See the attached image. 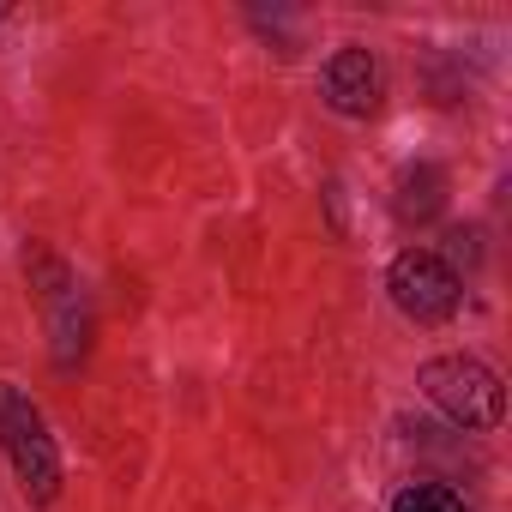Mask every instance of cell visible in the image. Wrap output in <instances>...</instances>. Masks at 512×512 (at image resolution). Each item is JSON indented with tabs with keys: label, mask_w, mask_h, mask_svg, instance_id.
<instances>
[{
	"label": "cell",
	"mask_w": 512,
	"mask_h": 512,
	"mask_svg": "<svg viewBox=\"0 0 512 512\" xmlns=\"http://www.w3.org/2000/svg\"><path fill=\"white\" fill-rule=\"evenodd\" d=\"M392 512H464V500H458L452 488H440V482H410V488L392 500Z\"/></svg>",
	"instance_id": "cell-5"
},
{
	"label": "cell",
	"mask_w": 512,
	"mask_h": 512,
	"mask_svg": "<svg viewBox=\"0 0 512 512\" xmlns=\"http://www.w3.org/2000/svg\"><path fill=\"white\" fill-rule=\"evenodd\" d=\"M386 290H392L398 314H410L416 326H440V320H452L458 302H464L458 272L440 260V253H422V247H410V253H398V260H392Z\"/></svg>",
	"instance_id": "cell-3"
},
{
	"label": "cell",
	"mask_w": 512,
	"mask_h": 512,
	"mask_svg": "<svg viewBox=\"0 0 512 512\" xmlns=\"http://www.w3.org/2000/svg\"><path fill=\"white\" fill-rule=\"evenodd\" d=\"M416 380H422V398L434 410H446L458 428H500V416H506V392H500L494 368H482L476 356H434Z\"/></svg>",
	"instance_id": "cell-1"
},
{
	"label": "cell",
	"mask_w": 512,
	"mask_h": 512,
	"mask_svg": "<svg viewBox=\"0 0 512 512\" xmlns=\"http://www.w3.org/2000/svg\"><path fill=\"white\" fill-rule=\"evenodd\" d=\"M0 440H7V458L25 482L31 500H55L61 494V458H55V440L37 416V404L19 392V386H0Z\"/></svg>",
	"instance_id": "cell-2"
},
{
	"label": "cell",
	"mask_w": 512,
	"mask_h": 512,
	"mask_svg": "<svg viewBox=\"0 0 512 512\" xmlns=\"http://www.w3.org/2000/svg\"><path fill=\"white\" fill-rule=\"evenodd\" d=\"M320 85H326V103L338 115H374L380 109V61L368 49H338L320 73Z\"/></svg>",
	"instance_id": "cell-4"
},
{
	"label": "cell",
	"mask_w": 512,
	"mask_h": 512,
	"mask_svg": "<svg viewBox=\"0 0 512 512\" xmlns=\"http://www.w3.org/2000/svg\"><path fill=\"white\" fill-rule=\"evenodd\" d=\"M0 19H7V7H0Z\"/></svg>",
	"instance_id": "cell-6"
}]
</instances>
